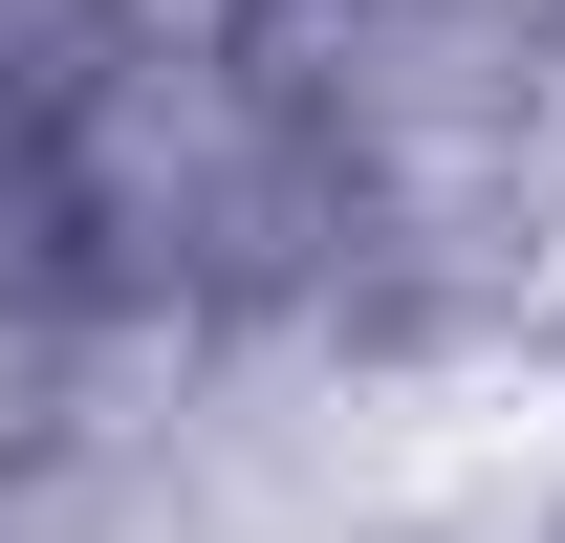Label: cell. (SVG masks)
Listing matches in <instances>:
<instances>
[{
	"mask_svg": "<svg viewBox=\"0 0 565 543\" xmlns=\"http://www.w3.org/2000/svg\"><path fill=\"white\" fill-rule=\"evenodd\" d=\"M414 0H217V66H239V109H305L327 66H370Z\"/></svg>",
	"mask_w": 565,
	"mask_h": 543,
	"instance_id": "cell-1",
	"label": "cell"
}]
</instances>
